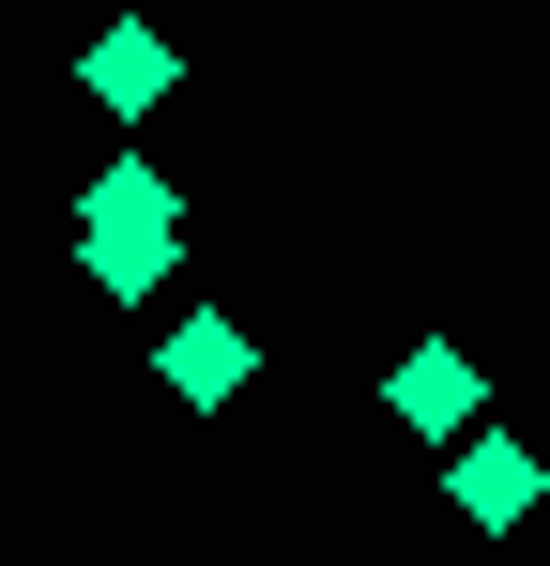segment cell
Returning a JSON list of instances; mask_svg holds the SVG:
<instances>
[{"label":"cell","instance_id":"6da1fadb","mask_svg":"<svg viewBox=\"0 0 550 566\" xmlns=\"http://www.w3.org/2000/svg\"><path fill=\"white\" fill-rule=\"evenodd\" d=\"M77 77H92V107H107V123H154L183 62H169V31H154V15H107V31H92V62H77Z\"/></svg>","mask_w":550,"mask_h":566},{"label":"cell","instance_id":"7a4b0ae2","mask_svg":"<svg viewBox=\"0 0 550 566\" xmlns=\"http://www.w3.org/2000/svg\"><path fill=\"white\" fill-rule=\"evenodd\" d=\"M444 490H458V521L505 536V521H536V505H550V460H536V444H505V429H474V444L444 460Z\"/></svg>","mask_w":550,"mask_h":566},{"label":"cell","instance_id":"3957f363","mask_svg":"<svg viewBox=\"0 0 550 566\" xmlns=\"http://www.w3.org/2000/svg\"><path fill=\"white\" fill-rule=\"evenodd\" d=\"M382 413H398V429H429V444H474V353H458V337L398 353V368H382Z\"/></svg>","mask_w":550,"mask_h":566},{"label":"cell","instance_id":"277c9868","mask_svg":"<svg viewBox=\"0 0 550 566\" xmlns=\"http://www.w3.org/2000/svg\"><path fill=\"white\" fill-rule=\"evenodd\" d=\"M154 368H169V398H199V413H214V398H245V368H261V337L199 306V322H169V337H154Z\"/></svg>","mask_w":550,"mask_h":566},{"label":"cell","instance_id":"5b68a950","mask_svg":"<svg viewBox=\"0 0 550 566\" xmlns=\"http://www.w3.org/2000/svg\"><path fill=\"white\" fill-rule=\"evenodd\" d=\"M154 276H169V230H92V291L107 306H154Z\"/></svg>","mask_w":550,"mask_h":566},{"label":"cell","instance_id":"8992f818","mask_svg":"<svg viewBox=\"0 0 550 566\" xmlns=\"http://www.w3.org/2000/svg\"><path fill=\"white\" fill-rule=\"evenodd\" d=\"M77 214H92V230H183V214H169V185H154L138 154H123V169H107V185L77 199Z\"/></svg>","mask_w":550,"mask_h":566}]
</instances>
